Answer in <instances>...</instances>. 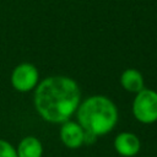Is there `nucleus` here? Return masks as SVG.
I'll return each mask as SVG.
<instances>
[{
    "label": "nucleus",
    "mask_w": 157,
    "mask_h": 157,
    "mask_svg": "<svg viewBox=\"0 0 157 157\" xmlns=\"http://www.w3.org/2000/svg\"><path fill=\"white\" fill-rule=\"evenodd\" d=\"M80 88L66 76L44 78L36 88L34 105L39 115L50 123H65L80 105Z\"/></svg>",
    "instance_id": "f257e3e1"
},
{
    "label": "nucleus",
    "mask_w": 157,
    "mask_h": 157,
    "mask_svg": "<svg viewBox=\"0 0 157 157\" xmlns=\"http://www.w3.org/2000/svg\"><path fill=\"white\" fill-rule=\"evenodd\" d=\"M77 119L85 132L93 136L105 135L118 121V109L109 98L92 96L78 105Z\"/></svg>",
    "instance_id": "f03ea898"
},
{
    "label": "nucleus",
    "mask_w": 157,
    "mask_h": 157,
    "mask_svg": "<svg viewBox=\"0 0 157 157\" xmlns=\"http://www.w3.org/2000/svg\"><path fill=\"white\" fill-rule=\"evenodd\" d=\"M132 113L134 117L144 124L157 121V92L144 88L136 93L132 102Z\"/></svg>",
    "instance_id": "7ed1b4c3"
},
{
    "label": "nucleus",
    "mask_w": 157,
    "mask_h": 157,
    "mask_svg": "<svg viewBox=\"0 0 157 157\" xmlns=\"http://www.w3.org/2000/svg\"><path fill=\"white\" fill-rule=\"evenodd\" d=\"M39 74L34 65L29 63H22L17 65L11 74V85L20 92H28L33 90L38 83Z\"/></svg>",
    "instance_id": "20e7f679"
},
{
    "label": "nucleus",
    "mask_w": 157,
    "mask_h": 157,
    "mask_svg": "<svg viewBox=\"0 0 157 157\" xmlns=\"http://www.w3.org/2000/svg\"><path fill=\"white\" fill-rule=\"evenodd\" d=\"M60 139L69 148H78L85 142V130L78 123L65 121L60 129Z\"/></svg>",
    "instance_id": "39448f33"
},
{
    "label": "nucleus",
    "mask_w": 157,
    "mask_h": 157,
    "mask_svg": "<svg viewBox=\"0 0 157 157\" xmlns=\"http://www.w3.org/2000/svg\"><path fill=\"white\" fill-rule=\"evenodd\" d=\"M117 152L123 157H132L139 153L141 144L139 137L131 132H120L114 140Z\"/></svg>",
    "instance_id": "423d86ee"
},
{
    "label": "nucleus",
    "mask_w": 157,
    "mask_h": 157,
    "mask_svg": "<svg viewBox=\"0 0 157 157\" xmlns=\"http://www.w3.org/2000/svg\"><path fill=\"white\" fill-rule=\"evenodd\" d=\"M120 83L124 90L132 93H139L144 90V77L135 69H126L120 76Z\"/></svg>",
    "instance_id": "0eeeda50"
},
{
    "label": "nucleus",
    "mask_w": 157,
    "mask_h": 157,
    "mask_svg": "<svg viewBox=\"0 0 157 157\" xmlns=\"http://www.w3.org/2000/svg\"><path fill=\"white\" fill-rule=\"evenodd\" d=\"M17 156L18 157H42L43 146L42 142L34 136H27L21 140L17 146Z\"/></svg>",
    "instance_id": "6e6552de"
},
{
    "label": "nucleus",
    "mask_w": 157,
    "mask_h": 157,
    "mask_svg": "<svg viewBox=\"0 0 157 157\" xmlns=\"http://www.w3.org/2000/svg\"><path fill=\"white\" fill-rule=\"evenodd\" d=\"M0 157H18L15 147L5 140L0 139Z\"/></svg>",
    "instance_id": "1a4fd4ad"
}]
</instances>
